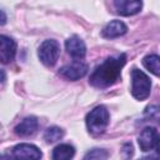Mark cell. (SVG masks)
<instances>
[{
  "mask_svg": "<svg viewBox=\"0 0 160 160\" xmlns=\"http://www.w3.org/2000/svg\"><path fill=\"white\" fill-rule=\"evenodd\" d=\"M114 6L118 14L122 16H130L138 14L141 10L142 2L139 0H116L114 2Z\"/></svg>",
  "mask_w": 160,
  "mask_h": 160,
  "instance_id": "9",
  "label": "cell"
},
{
  "mask_svg": "<svg viewBox=\"0 0 160 160\" xmlns=\"http://www.w3.org/2000/svg\"><path fill=\"white\" fill-rule=\"evenodd\" d=\"M126 62V55L120 54L116 58H108L102 64L96 66V69L90 75L89 82L95 88H108L115 84L121 76V69Z\"/></svg>",
  "mask_w": 160,
  "mask_h": 160,
  "instance_id": "1",
  "label": "cell"
},
{
  "mask_svg": "<svg viewBox=\"0 0 160 160\" xmlns=\"http://www.w3.org/2000/svg\"><path fill=\"white\" fill-rule=\"evenodd\" d=\"M5 22H6V14L2 10H0V25H4Z\"/></svg>",
  "mask_w": 160,
  "mask_h": 160,
  "instance_id": "19",
  "label": "cell"
},
{
  "mask_svg": "<svg viewBox=\"0 0 160 160\" xmlns=\"http://www.w3.org/2000/svg\"><path fill=\"white\" fill-rule=\"evenodd\" d=\"M0 160H12V159L6 154H0Z\"/></svg>",
  "mask_w": 160,
  "mask_h": 160,
  "instance_id": "21",
  "label": "cell"
},
{
  "mask_svg": "<svg viewBox=\"0 0 160 160\" xmlns=\"http://www.w3.org/2000/svg\"><path fill=\"white\" fill-rule=\"evenodd\" d=\"M109 156L108 151L104 149H92L85 156L84 160H106Z\"/></svg>",
  "mask_w": 160,
  "mask_h": 160,
  "instance_id": "16",
  "label": "cell"
},
{
  "mask_svg": "<svg viewBox=\"0 0 160 160\" xmlns=\"http://www.w3.org/2000/svg\"><path fill=\"white\" fill-rule=\"evenodd\" d=\"M88 65L80 60L78 61H74L71 64H68V65H64L60 70H59V74L68 79V80H78L82 76L86 75L88 72Z\"/></svg>",
  "mask_w": 160,
  "mask_h": 160,
  "instance_id": "6",
  "label": "cell"
},
{
  "mask_svg": "<svg viewBox=\"0 0 160 160\" xmlns=\"http://www.w3.org/2000/svg\"><path fill=\"white\" fill-rule=\"evenodd\" d=\"M126 31H128V26L122 21L112 20L102 29V36L106 39H114L126 34Z\"/></svg>",
  "mask_w": 160,
  "mask_h": 160,
  "instance_id": "12",
  "label": "cell"
},
{
  "mask_svg": "<svg viewBox=\"0 0 160 160\" xmlns=\"http://www.w3.org/2000/svg\"><path fill=\"white\" fill-rule=\"evenodd\" d=\"M41 151L32 144H19L12 149V156L15 160H40Z\"/></svg>",
  "mask_w": 160,
  "mask_h": 160,
  "instance_id": "5",
  "label": "cell"
},
{
  "mask_svg": "<svg viewBox=\"0 0 160 160\" xmlns=\"http://www.w3.org/2000/svg\"><path fill=\"white\" fill-rule=\"evenodd\" d=\"M5 80H6V75H5V71L0 69V84H2Z\"/></svg>",
  "mask_w": 160,
  "mask_h": 160,
  "instance_id": "20",
  "label": "cell"
},
{
  "mask_svg": "<svg viewBox=\"0 0 160 160\" xmlns=\"http://www.w3.org/2000/svg\"><path fill=\"white\" fill-rule=\"evenodd\" d=\"M39 59L41 60V62L46 66H52L55 65V62L59 59L60 55V45L56 40L49 39L45 40L40 46H39V51H38Z\"/></svg>",
  "mask_w": 160,
  "mask_h": 160,
  "instance_id": "4",
  "label": "cell"
},
{
  "mask_svg": "<svg viewBox=\"0 0 160 160\" xmlns=\"http://www.w3.org/2000/svg\"><path fill=\"white\" fill-rule=\"evenodd\" d=\"M139 146L142 151H149L152 149L158 148V142H159V132L155 128L152 126H148L145 129H142V131L139 135Z\"/></svg>",
  "mask_w": 160,
  "mask_h": 160,
  "instance_id": "7",
  "label": "cell"
},
{
  "mask_svg": "<svg viewBox=\"0 0 160 160\" xmlns=\"http://www.w3.org/2000/svg\"><path fill=\"white\" fill-rule=\"evenodd\" d=\"M151 91V81L149 76L134 68L131 71V94L136 100H145Z\"/></svg>",
  "mask_w": 160,
  "mask_h": 160,
  "instance_id": "3",
  "label": "cell"
},
{
  "mask_svg": "<svg viewBox=\"0 0 160 160\" xmlns=\"http://www.w3.org/2000/svg\"><path fill=\"white\" fill-rule=\"evenodd\" d=\"M150 119H155V120H158V118H159V108L158 106H149L148 109H146V112H145Z\"/></svg>",
  "mask_w": 160,
  "mask_h": 160,
  "instance_id": "17",
  "label": "cell"
},
{
  "mask_svg": "<svg viewBox=\"0 0 160 160\" xmlns=\"http://www.w3.org/2000/svg\"><path fill=\"white\" fill-rule=\"evenodd\" d=\"M75 155V149L70 144H60L54 148L51 158L52 160H71Z\"/></svg>",
  "mask_w": 160,
  "mask_h": 160,
  "instance_id": "13",
  "label": "cell"
},
{
  "mask_svg": "<svg viewBox=\"0 0 160 160\" xmlns=\"http://www.w3.org/2000/svg\"><path fill=\"white\" fill-rule=\"evenodd\" d=\"M39 128V121L34 116H28L24 120H21L16 126H15V134L19 136H30L36 132Z\"/></svg>",
  "mask_w": 160,
  "mask_h": 160,
  "instance_id": "11",
  "label": "cell"
},
{
  "mask_svg": "<svg viewBox=\"0 0 160 160\" xmlns=\"http://www.w3.org/2000/svg\"><path fill=\"white\" fill-rule=\"evenodd\" d=\"M134 149H132V145L131 144H125L124 146H122V154H124V156H125V159H130L131 156H132V151Z\"/></svg>",
  "mask_w": 160,
  "mask_h": 160,
  "instance_id": "18",
  "label": "cell"
},
{
  "mask_svg": "<svg viewBox=\"0 0 160 160\" xmlns=\"http://www.w3.org/2000/svg\"><path fill=\"white\" fill-rule=\"evenodd\" d=\"M109 111L104 105H99L94 108L88 115H86V126L89 132L92 135H100L105 131L108 124H109Z\"/></svg>",
  "mask_w": 160,
  "mask_h": 160,
  "instance_id": "2",
  "label": "cell"
},
{
  "mask_svg": "<svg viewBox=\"0 0 160 160\" xmlns=\"http://www.w3.org/2000/svg\"><path fill=\"white\" fill-rule=\"evenodd\" d=\"M16 52L15 41L5 35H0V61L2 64H9L14 60Z\"/></svg>",
  "mask_w": 160,
  "mask_h": 160,
  "instance_id": "8",
  "label": "cell"
},
{
  "mask_svg": "<svg viewBox=\"0 0 160 160\" xmlns=\"http://www.w3.org/2000/svg\"><path fill=\"white\" fill-rule=\"evenodd\" d=\"M142 65L149 71H151L154 75H156V76L159 75V72H160V58H159V55H156V54L146 55L142 59Z\"/></svg>",
  "mask_w": 160,
  "mask_h": 160,
  "instance_id": "14",
  "label": "cell"
},
{
  "mask_svg": "<svg viewBox=\"0 0 160 160\" xmlns=\"http://www.w3.org/2000/svg\"><path fill=\"white\" fill-rule=\"evenodd\" d=\"M64 136V130L58 126H50L44 132V139L46 142H55Z\"/></svg>",
  "mask_w": 160,
  "mask_h": 160,
  "instance_id": "15",
  "label": "cell"
},
{
  "mask_svg": "<svg viewBox=\"0 0 160 160\" xmlns=\"http://www.w3.org/2000/svg\"><path fill=\"white\" fill-rule=\"evenodd\" d=\"M156 158H150V156H145V158H142V159H140V160H155Z\"/></svg>",
  "mask_w": 160,
  "mask_h": 160,
  "instance_id": "22",
  "label": "cell"
},
{
  "mask_svg": "<svg viewBox=\"0 0 160 160\" xmlns=\"http://www.w3.org/2000/svg\"><path fill=\"white\" fill-rule=\"evenodd\" d=\"M65 49L66 51L69 52V55H71L74 59H82L86 54V46H85V42L76 35L69 38L65 42Z\"/></svg>",
  "mask_w": 160,
  "mask_h": 160,
  "instance_id": "10",
  "label": "cell"
},
{
  "mask_svg": "<svg viewBox=\"0 0 160 160\" xmlns=\"http://www.w3.org/2000/svg\"><path fill=\"white\" fill-rule=\"evenodd\" d=\"M155 160H159V159H158V158H156V159H155Z\"/></svg>",
  "mask_w": 160,
  "mask_h": 160,
  "instance_id": "23",
  "label": "cell"
}]
</instances>
